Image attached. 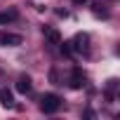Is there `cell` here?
Masks as SVG:
<instances>
[{
  "label": "cell",
  "mask_w": 120,
  "mask_h": 120,
  "mask_svg": "<svg viewBox=\"0 0 120 120\" xmlns=\"http://www.w3.org/2000/svg\"><path fill=\"white\" fill-rule=\"evenodd\" d=\"M59 108H61V99H59L56 94H45L42 99H40V111L42 113H56Z\"/></svg>",
  "instance_id": "1"
},
{
  "label": "cell",
  "mask_w": 120,
  "mask_h": 120,
  "mask_svg": "<svg viewBox=\"0 0 120 120\" xmlns=\"http://www.w3.org/2000/svg\"><path fill=\"white\" fill-rule=\"evenodd\" d=\"M71 47H73V52H90V38L85 35V33H78L73 40H71Z\"/></svg>",
  "instance_id": "2"
},
{
  "label": "cell",
  "mask_w": 120,
  "mask_h": 120,
  "mask_svg": "<svg viewBox=\"0 0 120 120\" xmlns=\"http://www.w3.org/2000/svg\"><path fill=\"white\" fill-rule=\"evenodd\" d=\"M21 42H24V38L17 33H0V45H5V47H17Z\"/></svg>",
  "instance_id": "3"
},
{
  "label": "cell",
  "mask_w": 120,
  "mask_h": 120,
  "mask_svg": "<svg viewBox=\"0 0 120 120\" xmlns=\"http://www.w3.org/2000/svg\"><path fill=\"white\" fill-rule=\"evenodd\" d=\"M68 85H71L73 90H80V87L85 85V73H82L80 68H73V73H71V78H68Z\"/></svg>",
  "instance_id": "4"
},
{
  "label": "cell",
  "mask_w": 120,
  "mask_h": 120,
  "mask_svg": "<svg viewBox=\"0 0 120 120\" xmlns=\"http://www.w3.org/2000/svg\"><path fill=\"white\" fill-rule=\"evenodd\" d=\"M33 90V82H31V78L24 73V75H19L17 78V92H21V94H28Z\"/></svg>",
  "instance_id": "5"
},
{
  "label": "cell",
  "mask_w": 120,
  "mask_h": 120,
  "mask_svg": "<svg viewBox=\"0 0 120 120\" xmlns=\"http://www.w3.org/2000/svg\"><path fill=\"white\" fill-rule=\"evenodd\" d=\"M0 104H3L5 108H12L14 106V94L7 87H0Z\"/></svg>",
  "instance_id": "6"
},
{
  "label": "cell",
  "mask_w": 120,
  "mask_h": 120,
  "mask_svg": "<svg viewBox=\"0 0 120 120\" xmlns=\"http://www.w3.org/2000/svg\"><path fill=\"white\" fill-rule=\"evenodd\" d=\"M42 33H45V38H47L52 45H59V42H61V33L54 31V28H49V26H42Z\"/></svg>",
  "instance_id": "7"
},
{
  "label": "cell",
  "mask_w": 120,
  "mask_h": 120,
  "mask_svg": "<svg viewBox=\"0 0 120 120\" xmlns=\"http://www.w3.org/2000/svg\"><path fill=\"white\" fill-rule=\"evenodd\" d=\"M19 17V12L12 7V10H7V12H0V24H10V21H14Z\"/></svg>",
  "instance_id": "8"
},
{
  "label": "cell",
  "mask_w": 120,
  "mask_h": 120,
  "mask_svg": "<svg viewBox=\"0 0 120 120\" xmlns=\"http://www.w3.org/2000/svg\"><path fill=\"white\" fill-rule=\"evenodd\" d=\"M59 45H61V52H64L66 56H71V54H73V47H71V42H59Z\"/></svg>",
  "instance_id": "9"
},
{
  "label": "cell",
  "mask_w": 120,
  "mask_h": 120,
  "mask_svg": "<svg viewBox=\"0 0 120 120\" xmlns=\"http://www.w3.org/2000/svg\"><path fill=\"white\" fill-rule=\"evenodd\" d=\"M71 3H73V5H78V7H80V5H87V3H90V0H71Z\"/></svg>",
  "instance_id": "10"
}]
</instances>
